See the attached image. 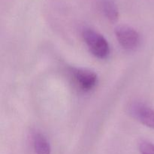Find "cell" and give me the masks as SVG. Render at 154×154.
<instances>
[{
    "instance_id": "52a82bcc",
    "label": "cell",
    "mask_w": 154,
    "mask_h": 154,
    "mask_svg": "<svg viewBox=\"0 0 154 154\" xmlns=\"http://www.w3.org/2000/svg\"><path fill=\"white\" fill-rule=\"evenodd\" d=\"M139 150L141 154H154V144L144 141L140 143Z\"/></svg>"
},
{
    "instance_id": "3957f363",
    "label": "cell",
    "mask_w": 154,
    "mask_h": 154,
    "mask_svg": "<svg viewBox=\"0 0 154 154\" xmlns=\"http://www.w3.org/2000/svg\"><path fill=\"white\" fill-rule=\"evenodd\" d=\"M130 113L141 123L154 129V111L143 104H134L130 108Z\"/></svg>"
},
{
    "instance_id": "8992f818",
    "label": "cell",
    "mask_w": 154,
    "mask_h": 154,
    "mask_svg": "<svg viewBox=\"0 0 154 154\" xmlns=\"http://www.w3.org/2000/svg\"><path fill=\"white\" fill-rule=\"evenodd\" d=\"M33 146L37 154H51L49 142L42 134H35L33 136Z\"/></svg>"
},
{
    "instance_id": "7a4b0ae2",
    "label": "cell",
    "mask_w": 154,
    "mask_h": 154,
    "mask_svg": "<svg viewBox=\"0 0 154 154\" xmlns=\"http://www.w3.org/2000/svg\"><path fill=\"white\" fill-rule=\"evenodd\" d=\"M115 33L120 45L127 51H133L139 45V34L131 27L120 26L116 29Z\"/></svg>"
},
{
    "instance_id": "5b68a950",
    "label": "cell",
    "mask_w": 154,
    "mask_h": 154,
    "mask_svg": "<svg viewBox=\"0 0 154 154\" xmlns=\"http://www.w3.org/2000/svg\"><path fill=\"white\" fill-rule=\"evenodd\" d=\"M99 5L105 17L114 23L118 20L119 11L114 0H99Z\"/></svg>"
},
{
    "instance_id": "6da1fadb",
    "label": "cell",
    "mask_w": 154,
    "mask_h": 154,
    "mask_svg": "<svg viewBox=\"0 0 154 154\" xmlns=\"http://www.w3.org/2000/svg\"><path fill=\"white\" fill-rule=\"evenodd\" d=\"M82 35L84 42L95 57L99 59L108 57L110 52L109 45L102 35L91 29H84Z\"/></svg>"
},
{
    "instance_id": "277c9868",
    "label": "cell",
    "mask_w": 154,
    "mask_h": 154,
    "mask_svg": "<svg viewBox=\"0 0 154 154\" xmlns=\"http://www.w3.org/2000/svg\"><path fill=\"white\" fill-rule=\"evenodd\" d=\"M75 81L84 91H90L97 84V75L94 72L84 69H77L74 72Z\"/></svg>"
}]
</instances>
